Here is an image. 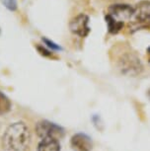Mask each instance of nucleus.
<instances>
[{"label": "nucleus", "instance_id": "nucleus-3", "mask_svg": "<svg viewBox=\"0 0 150 151\" xmlns=\"http://www.w3.org/2000/svg\"><path fill=\"white\" fill-rule=\"evenodd\" d=\"M134 7L131 6L129 4L124 3H117L113 4L108 8V15L112 18L117 20L118 22L123 23L124 21L131 20V17H133Z\"/></svg>", "mask_w": 150, "mask_h": 151}, {"label": "nucleus", "instance_id": "nucleus-8", "mask_svg": "<svg viewBox=\"0 0 150 151\" xmlns=\"http://www.w3.org/2000/svg\"><path fill=\"white\" fill-rule=\"evenodd\" d=\"M38 151H60V144L56 138H44L39 141Z\"/></svg>", "mask_w": 150, "mask_h": 151}, {"label": "nucleus", "instance_id": "nucleus-10", "mask_svg": "<svg viewBox=\"0 0 150 151\" xmlns=\"http://www.w3.org/2000/svg\"><path fill=\"white\" fill-rule=\"evenodd\" d=\"M11 101L8 97L0 91V116L9 113L11 110Z\"/></svg>", "mask_w": 150, "mask_h": 151}, {"label": "nucleus", "instance_id": "nucleus-4", "mask_svg": "<svg viewBox=\"0 0 150 151\" xmlns=\"http://www.w3.org/2000/svg\"><path fill=\"white\" fill-rule=\"evenodd\" d=\"M70 31L81 38H85L90 33L89 17L85 14H79L74 17L69 23Z\"/></svg>", "mask_w": 150, "mask_h": 151}, {"label": "nucleus", "instance_id": "nucleus-15", "mask_svg": "<svg viewBox=\"0 0 150 151\" xmlns=\"http://www.w3.org/2000/svg\"><path fill=\"white\" fill-rule=\"evenodd\" d=\"M0 33H1V30H0Z\"/></svg>", "mask_w": 150, "mask_h": 151}, {"label": "nucleus", "instance_id": "nucleus-12", "mask_svg": "<svg viewBox=\"0 0 150 151\" xmlns=\"http://www.w3.org/2000/svg\"><path fill=\"white\" fill-rule=\"evenodd\" d=\"M1 1L8 10H10V11H16L17 10V7H18L17 0H1Z\"/></svg>", "mask_w": 150, "mask_h": 151}, {"label": "nucleus", "instance_id": "nucleus-13", "mask_svg": "<svg viewBox=\"0 0 150 151\" xmlns=\"http://www.w3.org/2000/svg\"><path fill=\"white\" fill-rule=\"evenodd\" d=\"M148 52H149V53H150V47H148Z\"/></svg>", "mask_w": 150, "mask_h": 151}, {"label": "nucleus", "instance_id": "nucleus-6", "mask_svg": "<svg viewBox=\"0 0 150 151\" xmlns=\"http://www.w3.org/2000/svg\"><path fill=\"white\" fill-rule=\"evenodd\" d=\"M71 147L74 151H91L92 140L85 133H76L71 138Z\"/></svg>", "mask_w": 150, "mask_h": 151}, {"label": "nucleus", "instance_id": "nucleus-9", "mask_svg": "<svg viewBox=\"0 0 150 151\" xmlns=\"http://www.w3.org/2000/svg\"><path fill=\"white\" fill-rule=\"evenodd\" d=\"M105 20H106L107 26H108V31L111 34H118L123 28V23L118 22L117 20L112 18L108 14L105 16Z\"/></svg>", "mask_w": 150, "mask_h": 151}, {"label": "nucleus", "instance_id": "nucleus-14", "mask_svg": "<svg viewBox=\"0 0 150 151\" xmlns=\"http://www.w3.org/2000/svg\"><path fill=\"white\" fill-rule=\"evenodd\" d=\"M148 95H149V97H150V91H149V93H148Z\"/></svg>", "mask_w": 150, "mask_h": 151}, {"label": "nucleus", "instance_id": "nucleus-7", "mask_svg": "<svg viewBox=\"0 0 150 151\" xmlns=\"http://www.w3.org/2000/svg\"><path fill=\"white\" fill-rule=\"evenodd\" d=\"M120 63L121 67L124 72L131 70L138 71L139 68H141L139 58H137L133 53H126L123 56L121 55L120 58Z\"/></svg>", "mask_w": 150, "mask_h": 151}, {"label": "nucleus", "instance_id": "nucleus-1", "mask_svg": "<svg viewBox=\"0 0 150 151\" xmlns=\"http://www.w3.org/2000/svg\"><path fill=\"white\" fill-rule=\"evenodd\" d=\"M30 130L24 122H14L5 130L2 145L6 151H25L30 141Z\"/></svg>", "mask_w": 150, "mask_h": 151}, {"label": "nucleus", "instance_id": "nucleus-5", "mask_svg": "<svg viewBox=\"0 0 150 151\" xmlns=\"http://www.w3.org/2000/svg\"><path fill=\"white\" fill-rule=\"evenodd\" d=\"M133 17L135 22L139 24L150 22V0H141L135 5Z\"/></svg>", "mask_w": 150, "mask_h": 151}, {"label": "nucleus", "instance_id": "nucleus-11", "mask_svg": "<svg viewBox=\"0 0 150 151\" xmlns=\"http://www.w3.org/2000/svg\"><path fill=\"white\" fill-rule=\"evenodd\" d=\"M42 41L44 42V45H46L49 48H50L52 50H62L61 47H59V45H56L55 42L50 41V40H49L47 38H46V37L42 38Z\"/></svg>", "mask_w": 150, "mask_h": 151}, {"label": "nucleus", "instance_id": "nucleus-2", "mask_svg": "<svg viewBox=\"0 0 150 151\" xmlns=\"http://www.w3.org/2000/svg\"><path fill=\"white\" fill-rule=\"evenodd\" d=\"M36 133L39 137L44 138H61L64 129L58 124L49 121H41L36 124Z\"/></svg>", "mask_w": 150, "mask_h": 151}]
</instances>
